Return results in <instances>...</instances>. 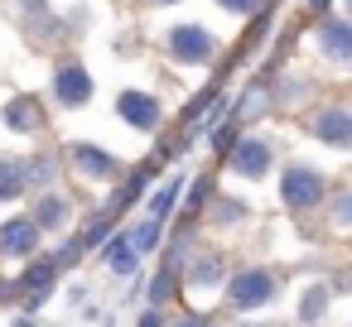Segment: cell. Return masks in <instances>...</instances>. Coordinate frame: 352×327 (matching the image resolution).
Listing matches in <instances>:
<instances>
[{
    "label": "cell",
    "instance_id": "cell-23",
    "mask_svg": "<svg viewBox=\"0 0 352 327\" xmlns=\"http://www.w3.org/2000/svg\"><path fill=\"white\" fill-rule=\"evenodd\" d=\"M179 327H208V322H203V317H184Z\"/></svg>",
    "mask_w": 352,
    "mask_h": 327
},
{
    "label": "cell",
    "instance_id": "cell-10",
    "mask_svg": "<svg viewBox=\"0 0 352 327\" xmlns=\"http://www.w3.org/2000/svg\"><path fill=\"white\" fill-rule=\"evenodd\" d=\"M39 121H44V111H39L34 97H15V101L6 106V125H10V130H34Z\"/></svg>",
    "mask_w": 352,
    "mask_h": 327
},
{
    "label": "cell",
    "instance_id": "cell-8",
    "mask_svg": "<svg viewBox=\"0 0 352 327\" xmlns=\"http://www.w3.org/2000/svg\"><path fill=\"white\" fill-rule=\"evenodd\" d=\"M73 164L82 173H92V178H111L116 173V159L107 149H97V145H73Z\"/></svg>",
    "mask_w": 352,
    "mask_h": 327
},
{
    "label": "cell",
    "instance_id": "cell-9",
    "mask_svg": "<svg viewBox=\"0 0 352 327\" xmlns=\"http://www.w3.org/2000/svg\"><path fill=\"white\" fill-rule=\"evenodd\" d=\"M314 135L328 140V145H347V140H352V121H347V111H323V116L314 121Z\"/></svg>",
    "mask_w": 352,
    "mask_h": 327
},
{
    "label": "cell",
    "instance_id": "cell-5",
    "mask_svg": "<svg viewBox=\"0 0 352 327\" xmlns=\"http://www.w3.org/2000/svg\"><path fill=\"white\" fill-rule=\"evenodd\" d=\"M34 241H39V226L30 217H15V221L0 226V250H6V255H30Z\"/></svg>",
    "mask_w": 352,
    "mask_h": 327
},
{
    "label": "cell",
    "instance_id": "cell-20",
    "mask_svg": "<svg viewBox=\"0 0 352 327\" xmlns=\"http://www.w3.org/2000/svg\"><path fill=\"white\" fill-rule=\"evenodd\" d=\"M169 293H174V279H169V274H160V279L150 284V298H155V303H164Z\"/></svg>",
    "mask_w": 352,
    "mask_h": 327
},
{
    "label": "cell",
    "instance_id": "cell-2",
    "mask_svg": "<svg viewBox=\"0 0 352 327\" xmlns=\"http://www.w3.org/2000/svg\"><path fill=\"white\" fill-rule=\"evenodd\" d=\"M280 193H285L289 207H314V202H323V178L314 169H289L285 183H280Z\"/></svg>",
    "mask_w": 352,
    "mask_h": 327
},
{
    "label": "cell",
    "instance_id": "cell-1",
    "mask_svg": "<svg viewBox=\"0 0 352 327\" xmlns=\"http://www.w3.org/2000/svg\"><path fill=\"white\" fill-rule=\"evenodd\" d=\"M169 53H174L179 63H208L217 49H212V34H208L203 25H179V29L169 34Z\"/></svg>",
    "mask_w": 352,
    "mask_h": 327
},
{
    "label": "cell",
    "instance_id": "cell-26",
    "mask_svg": "<svg viewBox=\"0 0 352 327\" xmlns=\"http://www.w3.org/2000/svg\"><path fill=\"white\" fill-rule=\"evenodd\" d=\"M160 5H174V0H160Z\"/></svg>",
    "mask_w": 352,
    "mask_h": 327
},
{
    "label": "cell",
    "instance_id": "cell-14",
    "mask_svg": "<svg viewBox=\"0 0 352 327\" xmlns=\"http://www.w3.org/2000/svg\"><path fill=\"white\" fill-rule=\"evenodd\" d=\"M54 269H58L54 260H44V265H34V269L25 274V289H34V293L44 289V293H49V289H54Z\"/></svg>",
    "mask_w": 352,
    "mask_h": 327
},
{
    "label": "cell",
    "instance_id": "cell-25",
    "mask_svg": "<svg viewBox=\"0 0 352 327\" xmlns=\"http://www.w3.org/2000/svg\"><path fill=\"white\" fill-rule=\"evenodd\" d=\"M15 327H34V322H15Z\"/></svg>",
    "mask_w": 352,
    "mask_h": 327
},
{
    "label": "cell",
    "instance_id": "cell-6",
    "mask_svg": "<svg viewBox=\"0 0 352 327\" xmlns=\"http://www.w3.org/2000/svg\"><path fill=\"white\" fill-rule=\"evenodd\" d=\"M54 92H58L63 106H82V101L92 97V77H87V68H63L58 82H54Z\"/></svg>",
    "mask_w": 352,
    "mask_h": 327
},
{
    "label": "cell",
    "instance_id": "cell-18",
    "mask_svg": "<svg viewBox=\"0 0 352 327\" xmlns=\"http://www.w3.org/2000/svg\"><path fill=\"white\" fill-rule=\"evenodd\" d=\"M111 265H116V274H131L135 269V250L121 241V245H111Z\"/></svg>",
    "mask_w": 352,
    "mask_h": 327
},
{
    "label": "cell",
    "instance_id": "cell-17",
    "mask_svg": "<svg viewBox=\"0 0 352 327\" xmlns=\"http://www.w3.org/2000/svg\"><path fill=\"white\" fill-rule=\"evenodd\" d=\"M174 197H179V183H174V188H164V193L150 202V217H155V221H164V217L174 212Z\"/></svg>",
    "mask_w": 352,
    "mask_h": 327
},
{
    "label": "cell",
    "instance_id": "cell-7",
    "mask_svg": "<svg viewBox=\"0 0 352 327\" xmlns=\"http://www.w3.org/2000/svg\"><path fill=\"white\" fill-rule=\"evenodd\" d=\"M265 164H270V149H265L261 140H241V145L232 149V169H236V173H246V178H261V173H265Z\"/></svg>",
    "mask_w": 352,
    "mask_h": 327
},
{
    "label": "cell",
    "instance_id": "cell-4",
    "mask_svg": "<svg viewBox=\"0 0 352 327\" xmlns=\"http://www.w3.org/2000/svg\"><path fill=\"white\" fill-rule=\"evenodd\" d=\"M116 111H121L131 125H140V130H155V125H160V101L145 97V92H121V97H116Z\"/></svg>",
    "mask_w": 352,
    "mask_h": 327
},
{
    "label": "cell",
    "instance_id": "cell-3",
    "mask_svg": "<svg viewBox=\"0 0 352 327\" xmlns=\"http://www.w3.org/2000/svg\"><path fill=\"white\" fill-rule=\"evenodd\" d=\"M270 293H275V274H265V269H246V274L232 279V303L236 308H261Z\"/></svg>",
    "mask_w": 352,
    "mask_h": 327
},
{
    "label": "cell",
    "instance_id": "cell-12",
    "mask_svg": "<svg viewBox=\"0 0 352 327\" xmlns=\"http://www.w3.org/2000/svg\"><path fill=\"white\" fill-rule=\"evenodd\" d=\"M347 39H352V29H347L342 20H333V25L323 29V44H328V53H333V58H347Z\"/></svg>",
    "mask_w": 352,
    "mask_h": 327
},
{
    "label": "cell",
    "instance_id": "cell-16",
    "mask_svg": "<svg viewBox=\"0 0 352 327\" xmlns=\"http://www.w3.org/2000/svg\"><path fill=\"white\" fill-rule=\"evenodd\" d=\"M160 226H164V221H155V217H150V221H145V226L135 231L131 250H155V245H160Z\"/></svg>",
    "mask_w": 352,
    "mask_h": 327
},
{
    "label": "cell",
    "instance_id": "cell-11",
    "mask_svg": "<svg viewBox=\"0 0 352 327\" xmlns=\"http://www.w3.org/2000/svg\"><path fill=\"white\" fill-rule=\"evenodd\" d=\"M25 188V169L15 159H0V197H15Z\"/></svg>",
    "mask_w": 352,
    "mask_h": 327
},
{
    "label": "cell",
    "instance_id": "cell-19",
    "mask_svg": "<svg viewBox=\"0 0 352 327\" xmlns=\"http://www.w3.org/2000/svg\"><path fill=\"white\" fill-rule=\"evenodd\" d=\"M323 303H328V293H323V289H314V293L304 298V317H309V322H314V317H323Z\"/></svg>",
    "mask_w": 352,
    "mask_h": 327
},
{
    "label": "cell",
    "instance_id": "cell-24",
    "mask_svg": "<svg viewBox=\"0 0 352 327\" xmlns=\"http://www.w3.org/2000/svg\"><path fill=\"white\" fill-rule=\"evenodd\" d=\"M314 5H318V10H323V5H328V0H314Z\"/></svg>",
    "mask_w": 352,
    "mask_h": 327
},
{
    "label": "cell",
    "instance_id": "cell-22",
    "mask_svg": "<svg viewBox=\"0 0 352 327\" xmlns=\"http://www.w3.org/2000/svg\"><path fill=\"white\" fill-rule=\"evenodd\" d=\"M30 178H34V183H49V178H54V164H34Z\"/></svg>",
    "mask_w": 352,
    "mask_h": 327
},
{
    "label": "cell",
    "instance_id": "cell-15",
    "mask_svg": "<svg viewBox=\"0 0 352 327\" xmlns=\"http://www.w3.org/2000/svg\"><path fill=\"white\" fill-rule=\"evenodd\" d=\"M63 217H68V207H63L58 197H44V202H39V217H34V226H58Z\"/></svg>",
    "mask_w": 352,
    "mask_h": 327
},
{
    "label": "cell",
    "instance_id": "cell-13",
    "mask_svg": "<svg viewBox=\"0 0 352 327\" xmlns=\"http://www.w3.org/2000/svg\"><path fill=\"white\" fill-rule=\"evenodd\" d=\"M217 279H222V260H217V255H208L203 265L188 269V284H203V289H208V284H217Z\"/></svg>",
    "mask_w": 352,
    "mask_h": 327
},
{
    "label": "cell",
    "instance_id": "cell-21",
    "mask_svg": "<svg viewBox=\"0 0 352 327\" xmlns=\"http://www.w3.org/2000/svg\"><path fill=\"white\" fill-rule=\"evenodd\" d=\"M222 5H227V10H236V15H251L261 0H222Z\"/></svg>",
    "mask_w": 352,
    "mask_h": 327
}]
</instances>
